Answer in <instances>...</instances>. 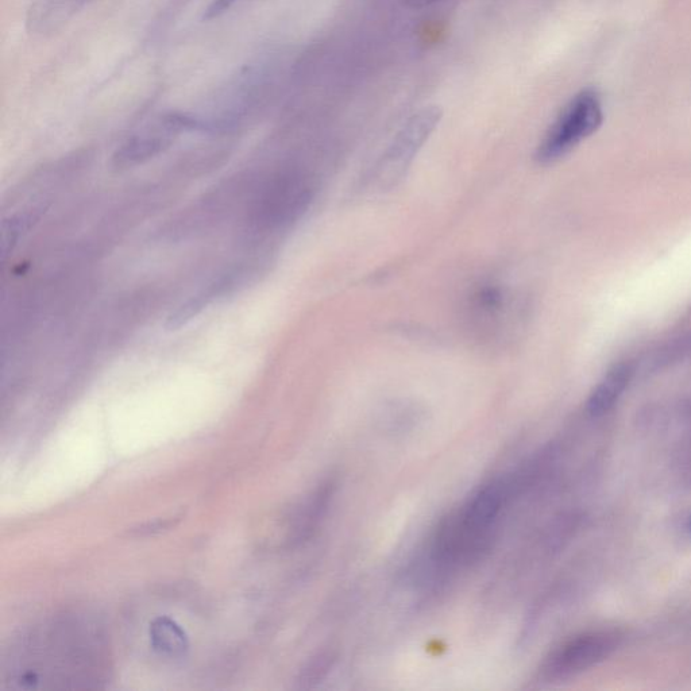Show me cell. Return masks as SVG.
Returning <instances> with one entry per match:
<instances>
[{
    "instance_id": "6da1fadb",
    "label": "cell",
    "mask_w": 691,
    "mask_h": 691,
    "mask_svg": "<svg viewBox=\"0 0 691 691\" xmlns=\"http://www.w3.org/2000/svg\"><path fill=\"white\" fill-rule=\"evenodd\" d=\"M604 107L596 90H584L570 100L540 142L536 157L552 162L565 156L600 129Z\"/></svg>"
},
{
    "instance_id": "7a4b0ae2",
    "label": "cell",
    "mask_w": 691,
    "mask_h": 691,
    "mask_svg": "<svg viewBox=\"0 0 691 691\" xmlns=\"http://www.w3.org/2000/svg\"><path fill=\"white\" fill-rule=\"evenodd\" d=\"M207 131L206 121L195 115L169 113L134 134L114 154L115 168L137 167L165 152L180 134Z\"/></svg>"
},
{
    "instance_id": "3957f363",
    "label": "cell",
    "mask_w": 691,
    "mask_h": 691,
    "mask_svg": "<svg viewBox=\"0 0 691 691\" xmlns=\"http://www.w3.org/2000/svg\"><path fill=\"white\" fill-rule=\"evenodd\" d=\"M438 106H428L412 115L386 149L377 169L382 188L393 187L401 180L419 150L426 144L442 119Z\"/></svg>"
},
{
    "instance_id": "277c9868",
    "label": "cell",
    "mask_w": 691,
    "mask_h": 691,
    "mask_svg": "<svg viewBox=\"0 0 691 691\" xmlns=\"http://www.w3.org/2000/svg\"><path fill=\"white\" fill-rule=\"evenodd\" d=\"M621 635L616 631L582 633L557 648L544 665L548 678L571 677L598 665L619 647Z\"/></svg>"
},
{
    "instance_id": "5b68a950",
    "label": "cell",
    "mask_w": 691,
    "mask_h": 691,
    "mask_svg": "<svg viewBox=\"0 0 691 691\" xmlns=\"http://www.w3.org/2000/svg\"><path fill=\"white\" fill-rule=\"evenodd\" d=\"M83 6L80 0H34L27 11V29L34 34L56 32Z\"/></svg>"
},
{
    "instance_id": "8992f818",
    "label": "cell",
    "mask_w": 691,
    "mask_h": 691,
    "mask_svg": "<svg viewBox=\"0 0 691 691\" xmlns=\"http://www.w3.org/2000/svg\"><path fill=\"white\" fill-rule=\"evenodd\" d=\"M235 277L237 276H225L223 279L216 280L214 283L207 285L206 288L196 293V295L189 297L183 306L177 308L175 314L169 316L167 327L171 328V330H176V328L185 326L193 318L202 314L219 297L226 295L230 289L234 288V285L237 284Z\"/></svg>"
},
{
    "instance_id": "52a82bcc",
    "label": "cell",
    "mask_w": 691,
    "mask_h": 691,
    "mask_svg": "<svg viewBox=\"0 0 691 691\" xmlns=\"http://www.w3.org/2000/svg\"><path fill=\"white\" fill-rule=\"evenodd\" d=\"M632 370L628 365H617L606 373L600 384L594 389L588 401V411L594 418H600L611 411L631 380Z\"/></svg>"
},
{
    "instance_id": "ba28073f",
    "label": "cell",
    "mask_w": 691,
    "mask_h": 691,
    "mask_svg": "<svg viewBox=\"0 0 691 691\" xmlns=\"http://www.w3.org/2000/svg\"><path fill=\"white\" fill-rule=\"evenodd\" d=\"M150 640L154 650L169 658H181L189 648L187 633L168 617L154 620L150 627Z\"/></svg>"
},
{
    "instance_id": "9c48e42d",
    "label": "cell",
    "mask_w": 691,
    "mask_h": 691,
    "mask_svg": "<svg viewBox=\"0 0 691 691\" xmlns=\"http://www.w3.org/2000/svg\"><path fill=\"white\" fill-rule=\"evenodd\" d=\"M179 517H176V519H169V520H162V521H156V523H150V524H145L141 525L140 528H137V530H133L131 534L137 535V536H144V535H150V534H157V532H162L165 530H169V528L175 527L177 521H179Z\"/></svg>"
},
{
    "instance_id": "30bf717a",
    "label": "cell",
    "mask_w": 691,
    "mask_h": 691,
    "mask_svg": "<svg viewBox=\"0 0 691 691\" xmlns=\"http://www.w3.org/2000/svg\"><path fill=\"white\" fill-rule=\"evenodd\" d=\"M235 2H237V0H212L211 5L208 6L206 13H204V19L208 21V19L220 17V15L226 13Z\"/></svg>"
},
{
    "instance_id": "8fae6325",
    "label": "cell",
    "mask_w": 691,
    "mask_h": 691,
    "mask_svg": "<svg viewBox=\"0 0 691 691\" xmlns=\"http://www.w3.org/2000/svg\"><path fill=\"white\" fill-rule=\"evenodd\" d=\"M439 0H407L408 6L412 9H423V7L434 5Z\"/></svg>"
},
{
    "instance_id": "7c38bea8",
    "label": "cell",
    "mask_w": 691,
    "mask_h": 691,
    "mask_svg": "<svg viewBox=\"0 0 691 691\" xmlns=\"http://www.w3.org/2000/svg\"><path fill=\"white\" fill-rule=\"evenodd\" d=\"M687 530H689L690 535H691V516H690V519H689V524H687Z\"/></svg>"
}]
</instances>
